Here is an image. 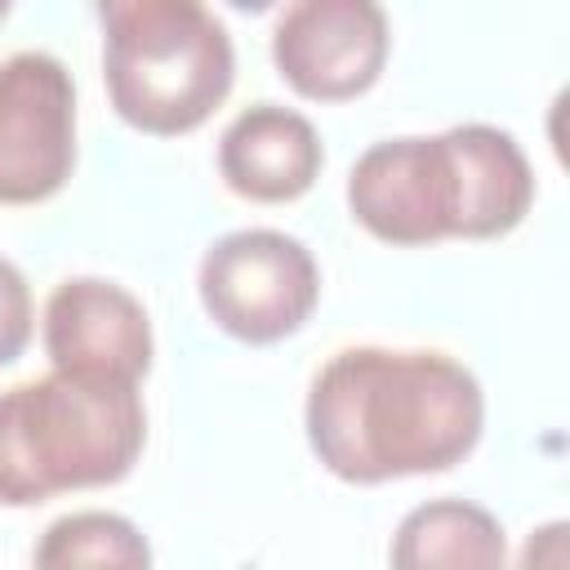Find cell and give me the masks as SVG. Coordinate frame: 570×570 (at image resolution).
I'll return each mask as SVG.
<instances>
[{
  "label": "cell",
  "instance_id": "1",
  "mask_svg": "<svg viewBox=\"0 0 570 570\" xmlns=\"http://www.w3.org/2000/svg\"><path fill=\"white\" fill-rule=\"evenodd\" d=\"M303 432L347 485H387L459 468L485 432L481 379L436 347H338L307 383Z\"/></svg>",
  "mask_w": 570,
  "mask_h": 570
},
{
  "label": "cell",
  "instance_id": "2",
  "mask_svg": "<svg viewBox=\"0 0 570 570\" xmlns=\"http://www.w3.org/2000/svg\"><path fill=\"white\" fill-rule=\"evenodd\" d=\"M530 209V156L508 129L485 120L383 138L347 169L352 223L396 249L499 240L517 232Z\"/></svg>",
  "mask_w": 570,
  "mask_h": 570
},
{
  "label": "cell",
  "instance_id": "3",
  "mask_svg": "<svg viewBox=\"0 0 570 570\" xmlns=\"http://www.w3.org/2000/svg\"><path fill=\"white\" fill-rule=\"evenodd\" d=\"M147 445L138 383L49 370L0 392V503L36 508L102 490L134 472Z\"/></svg>",
  "mask_w": 570,
  "mask_h": 570
},
{
  "label": "cell",
  "instance_id": "4",
  "mask_svg": "<svg viewBox=\"0 0 570 570\" xmlns=\"http://www.w3.org/2000/svg\"><path fill=\"white\" fill-rule=\"evenodd\" d=\"M111 111L151 138L196 134L232 94L236 45L205 0H94Z\"/></svg>",
  "mask_w": 570,
  "mask_h": 570
},
{
  "label": "cell",
  "instance_id": "5",
  "mask_svg": "<svg viewBox=\"0 0 570 570\" xmlns=\"http://www.w3.org/2000/svg\"><path fill=\"white\" fill-rule=\"evenodd\" d=\"M196 294L227 338L272 347L312 321L321 267L312 249L281 227H236L200 254Z\"/></svg>",
  "mask_w": 570,
  "mask_h": 570
},
{
  "label": "cell",
  "instance_id": "6",
  "mask_svg": "<svg viewBox=\"0 0 570 570\" xmlns=\"http://www.w3.org/2000/svg\"><path fill=\"white\" fill-rule=\"evenodd\" d=\"M76 174V85L45 53L0 62V205H45Z\"/></svg>",
  "mask_w": 570,
  "mask_h": 570
},
{
  "label": "cell",
  "instance_id": "7",
  "mask_svg": "<svg viewBox=\"0 0 570 570\" xmlns=\"http://www.w3.org/2000/svg\"><path fill=\"white\" fill-rule=\"evenodd\" d=\"M392 58L383 0H289L272 27V67L307 102H352Z\"/></svg>",
  "mask_w": 570,
  "mask_h": 570
},
{
  "label": "cell",
  "instance_id": "8",
  "mask_svg": "<svg viewBox=\"0 0 570 570\" xmlns=\"http://www.w3.org/2000/svg\"><path fill=\"white\" fill-rule=\"evenodd\" d=\"M45 356L53 370L142 383L156 356L151 316L138 294L107 276H67L45 298Z\"/></svg>",
  "mask_w": 570,
  "mask_h": 570
},
{
  "label": "cell",
  "instance_id": "9",
  "mask_svg": "<svg viewBox=\"0 0 570 570\" xmlns=\"http://www.w3.org/2000/svg\"><path fill=\"white\" fill-rule=\"evenodd\" d=\"M321 169L316 125L285 102H249L218 138V178L249 205H289L316 187Z\"/></svg>",
  "mask_w": 570,
  "mask_h": 570
},
{
  "label": "cell",
  "instance_id": "10",
  "mask_svg": "<svg viewBox=\"0 0 570 570\" xmlns=\"http://www.w3.org/2000/svg\"><path fill=\"white\" fill-rule=\"evenodd\" d=\"M387 561L396 570H494L508 566V530L472 499H428L392 530Z\"/></svg>",
  "mask_w": 570,
  "mask_h": 570
},
{
  "label": "cell",
  "instance_id": "11",
  "mask_svg": "<svg viewBox=\"0 0 570 570\" xmlns=\"http://www.w3.org/2000/svg\"><path fill=\"white\" fill-rule=\"evenodd\" d=\"M31 566L40 570H76V566H111V570H142L151 566V543L142 530L107 508H80L45 525L31 548Z\"/></svg>",
  "mask_w": 570,
  "mask_h": 570
},
{
  "label": "cell",
  "instance_id": "12",
  "mask_svg": "<svg viewBox=\"0 0 570 570\" xmlns=\"http://www.w3.org/2000/svg\"><path fill=\"white\" fill-rule=\"evenodd\" d=\"M36 334V303H31V285L18 272L13 258L0 254V370L13 365L27 343Z\"/></svg>",
  "mask_w": 570,
  "mask_h": 570
},
{
  "label": "cell",
  "instance_id": "13",
  "mask_svg": "<svg viewBox=\"0 0 570 570\" xmlns=\"http://www.w3.org/2000/svg\"><path fill=\"white\" fill-rule=\"evenodd\" d=\"M232 9H240V13H267L276 0H227Z\"/></svg>",
  "mask_w": 570,
  "mask_h": 570
},
{
  "label": "cell",
  "instance_id": "14",
  "mask_svg": "<svg viewBox=\"0 0 570 570\" xmlns=\"http://www.w3.org/2000/svg\"><path fill=\"white\" fill-rule=\"evenodd\" d=\"M9 4H13V0H0V22H4V13H9Z\"/></svg>",
  "mask_w": 570,
  "mask_h": 570
}]
</instances>
